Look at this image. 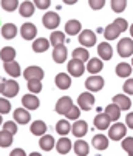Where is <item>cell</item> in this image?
<instances>
[{
	"label": "cell",
	"instance_id": "obj_1",
	"mask_svg": "<svg viewBox=\"0 0 133 156\" xmlns=\"http://www.w3.org/2000/svg\"><path fill=\"white\" fill-rule=\"evenodd\" d=\"M127 136V125L121 122H115L108 128V138L112 141H122Z\"/></svg>",
	"mask_w": 133,
	"mask_h": 156
},
{
	"label": "cell",
	"instance_id": "obj_2",
	"mask_svg": "<svg viewBox=\"0 0 133 156\" xmlns=\"http://www.w3.org/2000/svg\"><path fill=\"white\" fill-rule=\"evenodd\" d=\"M118 54L121 57H131L133 56V39L131 37H122L116 45Z\"/></svg>",
	"mask_w": 133,
	"mask_h": 156
},
{
	"label": "cell",
	"instance_id": "obj_3",
	"mask_svg": "<svg viewBox=\"0 0 133 156\" xmlns=\"http://www.w3.org/2000/svg\"><path fill=\"white\" fill-rule=\"evenodd\" d=\"M104 83H105L104 77H101L99 74H95V76H90L85 80V88H87V91L95 93V91H101L102 90Z\"/></svg>",
	"mask_w": 133,
	"mask_h": 156
},
{
	"label": "cell",
	"instance_id": "obj_4",
	"mask_svg": "<svg viewBox=\"0 0 133 156\" xmlns=\"http://www.w3.org/2000/svg\"><path fill=\"white\" fill-rule=\"evenodd\" d=\"M42 23H43V27H45L47 30H56V28L59 27V23H60V17H59L57 12L48 11V12L43 14Z\"/></svg>",
	"mask_w": 133,
	"mask_h": 156
},
{
	"label": "cell",
	"instance_id": "obj_5",
	"mask_svg": "<svg viewBox=\"0 0 133 156\" xmlns=\"http://www.w3.org/2000/svg\"><path fill=\"white\" fill-rule=\"evenodd\" d=\"M79 43L84 48H90L96 45V34L92 30H84L79 33Z\"/></svg>",
	"mask_w": 133,
	"mask_h": 156
},
{
	"label": "cell",
	"instance_id": "obj_6",
	"mask_svg": "<svg viewBox=\"0 0 133 156\" xmlns=\"http://www.w3.org/2000/svg\"><path fill=\"white\" fill-rule=\"evenodd\" d=\"M95 105V96L90 93V91H84L82 94H79L77 98V107L84 111H88L92 110Z\"/></svg>",
	"mask_w": 133,
	"mask_h": 156
},
{
	"label": "cell",
	"instance_id": "obj_7",
	"mask_svg": "<svg viewBox=\"0 0 133 156\" xmlns=\"http://www.w3.org/2000/svg\"><path fill=\"white\" fill-rule=\"evenodd\" d=\"M66 70H68V74L73 77H81L85 71V63L77 60V59H71L66 65Z\"/></svg>",
	"mask_w": 133,
	"mask_h": 156
},
{
	"label": "cell",
	"instance_id": "obj_8",
	"mask_svg": "<svg viewBox=\"0 0 133 156\" xmlns=\"http://www.w3.org/2000/svg\"><path fill=\"white\" fill-rule=\"evenodd\" d=\"M43 76H45V73L37 65H31L28 68H25V71H23V77L27 80H42Z\"/></svg>",
	"mask_w": 133,
	"mask_h": 156
},
{
	"label": "cell",
	"instance_id": "obj_9",
	"mask_svg": "<svg viewBox=\"0 0 133 156\" xmlns=\"http://www.w3.org/2000/svg\"><path fill=\"white\" fill-rule=\"evenodd\" d=\"M19 83L14 80V79H9V80H5L3 82V91H2V94L6 98V99H13V98H16L17 94H19Z\"/></svg>",
	"mask_w": 133,
	"mask_h": 156
},
{
	"label": "cell",
	"instance_id": "obj_10",
	"mask_svg": "<svg viewBox=\"0 0 133 156\" xmlns=\"http://www.w3.org/2000/svg\"><path fill=\"white\" fill-rule=\"evenodd\" d=\"M102 70H104V60H101L99 57H92L85 65V71H88L92 76L99 74Z\"/></svg>",
	"mask_w": 133,
	"mask_h": 156
},
{
	"label": "cell",
	"instance_id": "obj_11",
	"mask_svg": "<svg viewBox=\"0 0 133 156\" xmlns=\"http://www.w3.org/2000/svg\"><path fill=\"white\" fill-rule=\"evenodd\" d=\"M20 36L23 37L25 40H34L37 36V28L34 23L31 22H25L23 25L20 27Z\"/></svg>",
	"mask_w": 133,
	"mask_h": 156
},
{
	"label": "cell",
	"instance_id": "obj_12",
	"mask_svg": "<svg viewBox=\"0 0 133 156\" xmlns=\"http://www.w3.org/2000/svg\"><path fill=\"white\" fill-rule=\"evenodd\" d=\"M74 104H73V101H71V98H68V96H62L57 102H56V113H59V115H66L68 111L71 110V107H73Z\"/></svg>",
	"mask_w": 133,
	"mask_h": 156
},
{
	"label": "cell",
	"instance_id": "obj_13",
	"mask_svg": "<svg viewBox=\"0 0 133 156\" xmlns=\"http://www.w3.org/2000/svg\"><path fill=\"white\" fill-rule=\"evenodd\" d=\"M13 118H14V122L17 124H22V125H25L31 121V115H30V111L23 107H20V108H16L14 110V113H13Z\"/></svg>",
	"mask_w": 133,
	"mask_h": 156
},
{
	"label": "cell",
	"instance_id": "obj_14",
	"mask_svg": "<svg viewBox=\"0 0 133 156\" xmlns=\"http://www.w3.org/2000/svg\"><path fill=\"white\" fill-rule=\"evenodd\" d=\"M71 133H73L76 138H79V139L84 138L87 133H88V124L85 121H82V119L74 121L73 125H71Z\"/></svg>",
	"mask_w": 133,
	"mask_h": 156
},
{
	"label": "cell",
	"instance_id": "obj_15",
	"mask_svg": "<svg viewBox=\"0 0 133 156\" xmlns=\"http://www.w3.org/2000/svg\"><path fill=\"white\" fill-rule=\"evenodd\" d=\"M22 105H23V108H27L28 111H33V110H37L39 105H40V101L36 94H25L23 98H22Z\"/></svg>",
	"mask_w": 133,
	"mask_h": 156
},
{
	"label": "cell",
	"instance_id": "obj_16",
	"mask_svg": "<svg viewBox=\"0 0 133 156\" xmlns=\"http://www.w3.org/2000/svg\"><path fill=\"white\" fill-rule=\"evenodd\" d=\"M50 47H51V43L45 37H36L33 40V45H31V48H33L34 53H45Z\"/></svg>",
	"mask_w": 133,
	"mask_h": 156
},
{
	"label": "cell",
	"instance_id": "obj_17",
	"mask_svg": "<svg viewBox=\"0 0 133 156\" xmlns=\"http://www.w3.org/2000/svg\"><path fill=\"white\" fill-rule=\"evenodd\" d=\"M98 54L101 60H110L113 57V48L108 42H102L98 45Z\"/></svg>",
	"mask_w": 133,
	"mask_h": 156
},
{
	"label": "cell",
	"instance_id": "obj_18",
	"mask_svg": "<svg viewBox=\"0 0 133 156\" xmlns=\"http://www.w3.org/2000/svg\"><path fill=\"white\" fill-rule=\"evenodd\" d=\"M82 31V25H81V22L76 20V19H71L68 20L65 23V34H68V36H77L79 33Z\"/></svg>",
	"mask_w": 133,
	"mask_h": 156
},
{
	"label": "cell",
	"instance_id": "obj_19",
	"mask_svg": "<svg viewBox=\"0 0 133 156\" xmlns=\"http://www.w3.org/2000/svg\"><path fill=\"white\" fill-rule=\"evenodd\" d=\"M56 82V87L59 88V90H68V88L71 87V76L66 74V73H59L54 79Z\"/></svg>",
	"mask_w": 133,
	"mask_h": 156
},
{
	"label": "cell",
	"instance_id": "obj_20",
	"mask_svg": "<svg viewBox=\"0 0 133 156\" xmlns=\"http://www.w3.org/2000/svg\"><path fill=\"white\" fill-rule=\"evenodd\" d=\"M66 56H68V51L65 45H57L53 48V60L56 63H63L66 60Z\"/></svg>",
	"mask_w": 133,
	"mask_h": 156
},
{
	"label": "cell",
	"instance_id": "obj_21",
	"mask_svg": "<svg viewBox=\"0 0 133 156\" xmlns=\"http://www.w3.org/2000/svg\"><path fill=\"white\" fill-rule=\"evenodd\" d=\"M121 108L116 105V104H108L107 107H105V111H104V113L110 118V121H112V122H118V119L121 118Z\"/></svg>",
	"mask_w": 133,
	"mask_h": 156
},
{
	"label": "cell",
	"instance_id": "obj_22",
	"mask_svg": "<svg viewBox=\"0 0 133 156\" xmlns=\"http://www.w3.org/2000/svg\"><path fill=\"white\" fill-rule=\"evenodd\" d=\"M110 118L105 115V113H99V115H96V118H95V121H93V124H95V127L98 128V130H101V131H104V130H108L110 128Z\"/></svg>",
	"mask_w": 133,
	"mask_h": 156
},
{
	"label": "cell",
	"instance_id": "obj_23",
	"mask_svg": "<svg viewBox=\"0 0 133 156\" xmlns=\"http://www.w3.org/2000/svg\"><path fill=\"white\" fill-rule=\"evenodd\" d=\"M3 70H5L6 74H9L13 79H14V77H19V76L22 74L20 65H19L16 60H13V62H5V63H3Z\"/></svg>",
	"mask_w": 133,
	"mask_h": 156
},
{
	"label": "cell",
	"instance_id": "obj_24",
	"mask_svg": "<svg viewBox=\"0 0 133 156\" xmlns=\"http://www.w3.org/2000/svg\"><path fill=\"white\" fill-rule=\"evenodd\" d=\"M34 9H36V6H34L33 2H30V0H25V2H22V3L19 5V12H20V16H22V17H27V19L34 14Z\"/></svg>",
	"mask_w": 133,
	"mask_h": 156
},
{
	"label": "cell",
	"instance_id": "obj_25",
	"mask_svg": "<svg viewBox=\"0 0 133 156\" xmlns=\"http://www.w3.org/2000/svg\"><path fill=\"white\" fill-rule=\"evenodd\" d=\"M73 147V142L66 138V136H62L57 142H56V150L60 153V154H66Z\"/></svg>",
	"mask_w": 133,
	"mask_h": 156
},
{
	"label": "cell",
	"instance_id": "obj_26",
	"mask_svg": "<svg viewBox=\"0 0 133 156\" xmlns=\"http://www.w3.org/2000/svg\"><path fill=\"white\" fill-rule=\"evenodd\" d=\"M73 150H74L76 156H87L88 151H90V145L84 139H77L76 142H73Z\"/></svg>",
	"mask_w": 133,
	"mask_h": 156
},
{
	"label": "cell",
	"instance_id": "obj_27",
	"mask_svg": "<svg viewBox=\"0 0 133 156\" xmlns=\"http://www.w3.org/2000/svg\"><path fill=\"white\" fill-rule=\"evenodd\" d=\"M30 131L34 136H43V135H47V124L43 121H34L30 127Z\"/></svg>",
	"mask_w": 133,
	"mask_h": 156
},
{
	"label": "cell",
	"instance_id": "obj_28",
	"mask_svg": "<svg viewBox=\"0 0 133 156\" xmlns=\"http://www.w3.org/2000/svg\"><path fill=\"white\" fill-rule=\"evenodd\" d=\"M39 145L42 150H45V151H50L56 147V141L51 135H43L40 136V141H39Z\"/></svg>",
	"mask_w": 133,
	"mask_h": 156
},
{
	"label": "cell",
	"instance_id": "obj_29",
	"mask_svg": "<svg viewBox=\"0 0 133 156\" xmlns=\"http://www.w3.org/2000/svg\"><path fill=\"white\" fill-rule=\"evenodd\" d=\"M17 27L14 25V23H5L3 27H2V30H0V33H2V36L6 39V40H11V39H14L16 36H17Z\"/></svg>",
	"mask_w": 133,
	"mask_h": 156
},
{
	"label": "cell",
	"instance_id": "obj_30",
	"mask_svg": "<svg viewBox=\"0 0 133 156\" xmlns=\"http://www.w3.org/2000/svg\"><path fill=\"white\" fill-rule=\"evenodd\" d=\"M92 144H93V147L96 150H105L108 147V138L105 135H101V133H99V135H95L93 136Z\"/></svg>",
	"mask_w": 133,
	"mask_h": 156
},
{
	"label": "cell",
	"instance_id": "obj_31",
	"mask_svg": "<svg viewBox=\"0 0 133 156\" xmlns=\"http://www.w3.org/2000/svg\"><path fill=\"white\" fill-rule=\"evenodd\" d=\"M113 104H116L121 110H128L131 107V101H130V98L127 94H115Z\"/></svg>",
	"mask_w": 133,
	"mask_h": 156
},
{
	"label": "cell",
	"instance_id": "obj_32",
	"mask_svg": "<svg viewBox=\"0 0 133 156\" xmlns=\"http://www.w3.org/2000/svg\"><path fill=\"white\" fill-rule=\"evenodd\" d=\"M119 36H121V31L118 30V27H116L115 23H110V25L105 27V30H104V37H105L107 40H115V39H118Z\"/></svg>",
	"mask_w": 133,
	"mask_h": 156
},
{
	"label": "cell",
	"instance_id": "obj_33",
	"mask_svg": "<svg viewBox=\"0 0 133 156\" xmlns=\"http://www.w3.org/2000/svg\"><path fill=\"white\" fill-rule=\"evenodd\" d=\"M0 60H3V63L16 60V50L13 47H3L0 50Z\"/></svg>",
	"mask_w": 133,
	"mask_h": 156
},
{
	"label": "cell",
	"instance_id": "obj_34",
	"mask_svg": "<svg viewBox=\"0 0 133 156\" xmlns=\"http://www.w3.org/2000/svg\"><path fill=\"white\" fill-rule=\"evenodd\" d=\"M56 131L59 133L60 136H66L68 133H71V124L68 119H60L56 124Z\"/></svg>",
	"mask_w": 133,
	"mask_h": 156
},
{
	"label": "cell",
	"instance_id": "obj_35",
	"mask_svg": "<svg viewBox=\"0 0 133 156\" xmlns=\"http://www.w3.org/2000/svg\"><path fill=\"white\" fill-rule=\"evenodd\" d=\"M50 43H51V47L54 48V47H57V45H63V42H65V33H62V31H53L51 34H50Z\"/></svg>",
	"mask_w": 133,
	"mask_h": 156
},
{
	"label": "cell",
	"instance_id": "obj_36",
	"mask_svg": "<svg viewBox=\"0 0 133 156\" xmlns=\"http://www.w3.org/2000/svg\"><path fill=\"white\" fill-rule=\"evenodd\" d=\"M131 71H133L131 70V65L127 63V62H121V63L116 65V74L119 77H130Z\"/></svg>",
	"mask_w": 133,
	"mask_h": 156
},
{
	"label": "cell",
	"instance_id": "obj_37",
	"mask_svg": "<svg viewBox=\"0 0 133 156\" xmlns=\"http://www.w3.org/2000/svg\"><path fill=\"white\" fill-rule=\"evenodd\" d=\"M73 59H77V60H81V62H88L90 60V53H88V50L87 48H84V47H79V48H76V50H73Z\"/></svg>",
	"mask_w": 133,
	"mask_h": 156
},
{
	"label": "cell",
	"instance_id": "obj_38",
	"mask_svg": "<svg viewBox=\"0 0 133 156\" xmlns=\"http://www.w3.org/2000/svg\"><path fill=\"white\" fill-rule=\"evenodd\" d=\"M11 144H13V135L8 133V131H5V130H2V131H0V147L6 148Z\"/></svg>",
	"mask_w": 133,
	"mask_h": 156
},
{
	"label": "cell",
	"instance_id": "obj_39",
	"mask_svg": "<svg viewBox=\"0 0 133 156\" xmlns=\"http://www.w3.org/2000/svg\"><path fill=\"white\" fill-rule=\"evenodd\" d=\"M2 8L8 12L19 9V0H2Z\"/></svg>",
	"mask_w": 133,
	"mask_h": 156
},
{
	"label": "cell",
	"instance_id": "obj_40",
	"mask_svg": "<svg viewBox=\"0 0 133 156\" xmlns=\"http://www.w3.org/2000/svg\"><path fill=\"white\" fill-rule=\"evenodd\" d=\"M121 145H122V148L127 151L128 156H133V138H131V136H125V138L122 139Z\"/></svg>",
	"mask_w": 133,
	"mask_h": 156
},
{
	"label": "cell",
	"instance_id": "obj_41",
	"mask_svg": "<svg viewBox=\"0 0 133 156\" xmlns=\"http://www.w3.org/2000/svg\"><path fill=\"white\" fill-rule=\"evenodd\" d=\"M28 90L31 94H37L42 91V82L40 80H28Z\"/></svg>",
	"mask_w": 133,
	"mask_h": 156
},
{
	"label": "cell",
	"instance_id": "obj_42",
	"mask_svg": "<svg viewBox=\"0 0 133 156\" xmlns=\"http://www.w3.org/2000/svg\"><path fill=\"white\" fill-rule=\"evenodd\" d=\"M127 8V0H112V9L115 12H122Z\"/></svg>",
	"mask_w": 133,
	"mask_h": 156
},
{
	"label": "cell",
	"instance_id": "obj_43",
	"mask_svg": "<svg viewBox=\"0 0 133 156\" xmlns=\"http://www.w3.org/2000/svg\"><path fill=\"white\" fill-rule=\"evenodd\" d=\"M79 116H81V108H79V107H76V105H73V107H71V110L65 115V118L68 119V121H77V119H79Z\"/></svg>",
	"mask_w": 133,
	"mask_h": 156
},
{
	"label": "cell",
	"instance_id": "obj_44",
	"mask_svg": "<svg viewBox=\"0 0 133 156\" xmlns=\"http://www.w3.org/2000/svg\"><path fill=\"white\" fill-rule=\"evenodd\" d=\"M11 111V104L6 98H0V115H6Z\"/></svg>",
	"mask_w": 133,
	"mask_h": 156
},
{
	"label": "cell",
	"instance_id": "obj_45",
	"mask_svg": "<svg viewBox=\"0 0 133 156\" xmlns=\"http://www.w3.org/2000/svg\"><path fill=\"white\" fill-rule=\"evenodd\" d=\"M3 130L8 131V133H11V135L14 136L16 133H17V122H14V121H6V122H3Z\"/></svg>",
	"mask_w": 133,
	"mask_h": 156
},
{
	"label": "cell",
	"instance_id": "obj_46",
	"mask_svg": "<svg viewBox=\"0 0 133 156\" xmlns=\"http://www.w3.org/2000/svg\"><path fill=\"white\" fill-rule=\"evenodd\" d=\"M113 23L118 27V30L121 31V33H124L125 30H128V23H127V20L125 19H122V17H118V19H115V22Z\"/></svg>",
	"mask_w": 133,
	"mask_h": 156
},
{
	"label": "cell",
	"instance_id": "obj_47",
	"mask_svg": "<svg viewBox=\"0 0 133 156\" xmlns=\"http://www.w3.org/2000/svg\"><path fill=\"white\" fill-rule=\"evenodd\" d=\"M88 5H90V8H92V9L99 11V9H102V8H104L105 0H88Z\"/></svg>",
	"mask_w": 133,
	"mask_h": 156
},
{
	"label": "cell",
	"instance_id": "obj_48",
	"mask_svg": "<svg viewBox=\"0 0 133 156\" xmlns=\"http://www.w3.org/2000/svg\"><path fill=\"white\" fill-rule=\"evenodd\" d=\"M33 3L37 9H48L51 5V0H34Z\"/></svg>",
	"mask_w": 133,
	"mask_h": 156
},
{
	"label": "cell",
	"instance_id": "obj_49",
	"mask_svg": "<svg viewBox=\"0 0 133 156\" xmlns=\"http://www.w3.org/2000/svg\"><path fill=\"white\" fill-rule=\"evenodd\" d=\"M124 93L128 96V94H133V79H127L124 82Z\"/></svg>",
	"mask_w": 133,
	"mask_h": 156
},
{
	"label": "cell",
	"instance_id": "obj_50",
	"mask_svg": "<svg viewBox=\"0 0 133 156\" xmlns=\"http://www.w3.org/2000/svg\"><path fill=\"white\" fill-rule=\"evenodd\" d=\"M125 125H127V128H131V130H133V111L127 115V118H125Z\"/></svg>",
	"mask_w": 133,
	"mask_h": 156
},
{
	"label": "cell",
	"instance_id": "obj_51",
	"mask_svg": "<svg viewBox=\"0 0 133 156\" xmlns=\"http://www.w3.org/2000/svg\"><path fill=\"white\" fill-rule=\"evenodd\" d=\"M9 156H28L27 153H25V150L23 148H14L13 151H11V154Z\"/></svg>",
	"mask_w": 133,
	"mask_h": 156
},
{
	"label": "cell",
	"instance_id": "obj_52",
	"mask_svg": "<svg viewBox=\"0 0 133 156\" xmlns=\"http://www.w3.org/2000/svg\"><path fill=\"white\" fill-rule=\"evenodd\" d=\"M62 2H63L65 5H74V3L77 2V0H62Z\"/></svg>",
	"mask_w": 133,
	"mask_h": 156
},
{
	"label": "cell",
	"instance_id": "obj_53",
	"mask_svg": "<svg viewBox=\"0 0 133 156\" xmlns=\"http://www.w3.org/2000/svg\"><path fill=\"white\" fill-rule=\"evenodd\" d=\"M3 82H5V80L0 77V94H2V91H3Z\"/></svg>",
	"mask_w": 133,
	"mask_h": 156
},
{
	"label": "cell",
	"instance_id": "obj_54",
	"mask_svg": "<svg viewBox=\"0 0 133 156\" xmlns=\"http://www.w3.org/2000/svg\"><path fill=\"white\" fill-rule=\"evenodd\" d=\"M128 31H130V36H131V39H133V23L128 27Z\"/></svg>",
	"mask_w": 133,
	"mask_h": 156
},
{
	"label": "cell",
	"instance_id": "obj_55",
	"mask_svg": "<svg viewBox=\"0 0 133 156\" xmlns=\"http://www.w3.org/2000/svg\"><path fill=\"white\" fill-rule=\"evenodd\" d=\"M28 156H42L40 153H37V151H33V153H30Z\"/></svg>",
	"mask_w": 133,
	"mask_h": 156
},
{
	"label": "cell",
	"instance_id": "obj_56",
	"mask_svg": "<svg viewBox=\"0 0 133 156\" xmlns=\"http://www.w3.org/2000/svg\"><path fill=\"white\" fill-rule=\"evenodd\" d=\"M3 124V118H2V115H0V125Z\"/></svg>",
	"mask_w": 133,
	"mask_h": 156
},
{
	"label": "cell",
	"instance_id": "obj_57",
	"mask_svg": "<svg viewBox=\"0 0 133 156\" xmlns=\"http://www.w3.org/2000/svg\"><path fill=\"white\" fill-rule=\"evenodd\" d=\"M130 65H131V68H133V57H131V63Z\"/></svg>",
	"mask_w": 133,
	"mask_h": 156
}]
</instances>
